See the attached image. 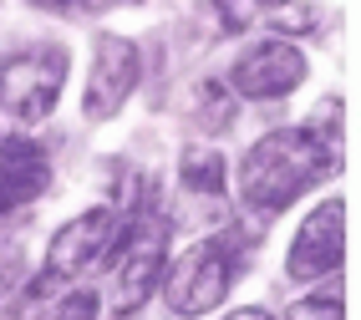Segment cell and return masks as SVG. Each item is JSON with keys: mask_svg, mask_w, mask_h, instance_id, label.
<instances>
[{"mask_svg": "<svg viewBox=\"0 0 361 320\" xmlns=\"http://www.w3.org/2000/svg\"><path fill=\"white\" fill-rule=\"evenodd\" d=\"M336 168H341V153H331L310 128H275L239 163V199L275 219L321 178H336Z\"/></svg>", "mask_w": 361, "mask_h": 320, "instance_id": "6da1fadb", "label": "cell"}, {"mask_svg": "<svg viewBox=\"0 0 361 320\" xmlns=\"http://www.w3.org/2000/svg\"><path fill=\"white\" fill-rule=\"evenodd\" d=\"M66 71H71V51H61V46H31L0 66V142L26 137L51 117V107L61 102Z\"/></svg>", "mask_w": 361, "mask_h": 320, "instance_id": "7a4b0ae2", "label": "cell"}, {"mask_svg": "<svg viewBox=\"0 0 361 320\" xmlns=\"http://www.w3.org/2000/svg\"><path fill=\"white\" fill-rule=\"evenodd\" d=\"M250 259V244L239 234H214L204 239L199 250H188L163 280V305L173 315H209L229 300V290L239 280V269Z\"/></svg>", "mask_w": 361, "mask_h": 320, "instance_id": "3957f363", "label": "cell"}, {"mask_svg": "<svg viewBox=\"0 0 361 320\" xmlns=\"http://www.w3.org/2000/svg\"><path fill=\"white\" fill-rule=\"evenodd\" d=\"M112 285H107V305L112 315H133L148 305V295L163 285V264H168V219L158 209H137L128 229H117L112 239Z\"/></svg>", "mask_w": 361, "mask_h": 320, "instance_id": "277c9868", "label": "cell"}, {"mask_svg": "<svg viewBox=\"0 0 361 320\" xmlns=\"http://www.w3.org/2000/svg\"><path fill=\"white\" fill-rule=\"evenodd\" d=\"M112 239H117V214H112V209H87V214L71 219V224H61L56 239L46 244V264H41L36 295L56 290V285H66V280H77L82 269H92L97 259H107Z\"/></svg>", "mask_w": 361, "mask_h": 320, "instance_id": "5b68a950", "label": "cell"}, {"mask_svg": "<svg viewBox=\"0 0 361 320\" xmlns=\"http://www.w3.org/2000/svg\"><path fill=\"white\" fill-rule=\"evenodd\" d=\"M142 82V56L128 36H102L97 41V56H92V77L82 92V112L92 122H107L128 107V97Z\"/></svg>", "mask_w": 361, "mask_h": 320, "instance_id": "8992f818", "label": "cell"}, {"mask_svg": "<svg viewBox=\"0 0 361 320\" xmlns=\"http://www.w3.org/2000/svg\"><path fill=\"white\" fill-rule=\"evenodd\" d=\"M346 259V204L341 199H326L310 209V219L300 224L290 254H285V269H290V280H331L336 269Z\"/></svg>", "mask_w": 361, "mask_h": 320, "instance_id": "52a82bcc", "label": "cell"}, {"mask_svg": "<svg viewBox=\"0 0 361 320\" xmlns=\"http://www.w3.org/2000/svg\"><path fill=\"white\" fill-rule=\"evenodd\" d=\"M305 82V56L290 41H259L229 71V92L250 97V102H275V97H290Z\"/></svg>", "mask_w": 361, "mask_h": 320, "instance_id": "ba28073f", "label": "cell"}, {"mask_svg": "<svg viewBox=\"0 0 361 320\" xmlns=\"http://www.w3.org/2000/svg\"><path fill=\"white\" fill-rule=\"evenodd\" d=\"M51 183V163L31 137H6L0 142V224L26 204H36Z\"/></svg>", "mask_w": 361, "mask_h": 320, "instance_id": "9c48e42d", "label": "cell"}, {"mask_svg": "<svg viewBox=\"0 0 361 320\" xmlns=\"http://www.w3.org/2000/svg\"><path fill=\"white\" fill-rule=\"evenodd\" d=\"M219 20L229 36H245V31L305 36V31H316V11L300 6V0H219Z\"/></svg>", "mask_w": 361, "mask_h": 320, "instance_id": "30bf717a", "label": "cell"}, {"mask_svg": "<svg viewBox=\"0 0 361 320\" xmlns=\"http://www.w3.org/2000/svg\"><path fill=\"white\" fill-rule=\"evenodd\" d=\"M224 178H229V168H224L219 153H209V147H199V153H188V158H183V183H188V188H199V193H219Z\"/></svg>", "mask_w": 361, "mask_h": 320, "instance_id": "8fae6325", "label": "cell"}, {"mask_svg": "<svg viewBox=\"0 0 361 320\" xmlns=\"http://www.w3.org/2000/svg\"><path fill=\"white\" fill-rule=\"evenodd\" d=\"M46 320H97V295L92 290H71L61 305L46 310Z\"/></svg>", "mask_w": 361, "mask_h": 320, "instance_id": "7c38bea8", "label": "cell"}, {"mask_svg": "<svg viewBox=\"0 0 361 320\" xmlns=\"http://www.w3.org/2000/svg\"><path fill=\"white\" fill-rule=\"evenodd\" d=\"M300 320H341V290H326V295H316V300H305L300 310H295Z\"/></svg>", "mask_w": 361, "mask_h": 320, "instance_id": "4fadbf2b", "label": "cell"}, {"mask_svg": "<svg viewBox=\"0 0 361 320\" xmlns=\"http://www.w3.org/2000/svg\"><path fill=\"white\" fill-rule=\"evenodd\" d=\"M204 107H209V128H229L234 122V102H229V92L224 87H204Z\"/></svg>", "mask_w": 361, "mask_h": 320, "instance_id": "5bb4252c", "label": "cell"}, {"mask_svg": "<svg viewBox=\"0 0 361 320\" xmlns=\"http://www.w3.org/2000/svg\"><path fill=\"white\" fill-rule=\"evenodd\" d=\"M31 6H41V11H56V16H92L102 6V0H31Z\"/></svg>", "mask_w": 361, "mask_h": 320, "instance_id": "9a60e30c", "label": "cell"}, {"mask_svg": "<svg viewBox=\"0 0 361 320\" xmlns=\"http://www.w3.org/2000/svg\"><path fill=\"white\" fill-rule=\"evenodd\" d=\"M224 320H275L270 310H259V305H245V310H229Z\"/></svg>", "mask_w": 361, "mask_h": 320, "instance_id": "2e32d148", "label": "cell"}]
</instances>
